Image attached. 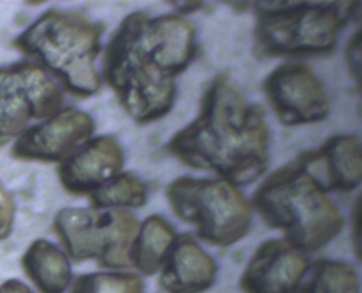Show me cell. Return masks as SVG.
<instances>
[{"label": "cell", "mask_w": 362, "mask_h": 293, "mask_svg": "<svg viewBox=\"0 0 362 293\" xmlns=\"http://www.w3.org/2000/svg\"><path fill=\"white\" fill-rule=\"evenodd\" d=\"M194 54V31L181 16L130 15L107 47L105 79L137 122H152L170 110L175 78Z\"/></svg>", "instance_id": "6da1fadb"}, {"label": "cell", "mask_w": 362, "mask_h": 293, "mask_svg": "<svg viewBox=\"0 0 362 293\" xmlns=\"http://www.w3.org/2000/svg\"><path fill=\"white\" fill-rule=\"evenodd\" d=\"M167 150L182 161L215 171L230 184H249L268 163L262 110L247 106L224 78L211 85L198 118L173 138Z\"/></svg>", "instance_id": "7a4b0ae2"}, {"label": "cell", "mask_w": 362, "mask_h": 293, "mask_svg": "<svg viewBox=\"0 0 362 293\" xmlns=\"http://www.w3.org/2000/svg\"><path fill=\"white\" fill-rule=\"evenodd\" d=\"M254 204L264 222L283 231L287 243L298 250L321 248L340 233L344 223L298 159L262 183Z\"/></svg>", "instance_id": "3957f363"}, {"label": "cell", "mask_w": 362, "mask_h": 293, "mask_svg": "<svg viewBox=\"0 0 362 293\" xmlns=\"http://www.w3.org/2000/svg\"><path fill=\"white\" fill-rule=\"evenodd\" d=\"M101 30L81 15L49 11L16 40V47L37 57L71 93L90 96L100 87L95 61Z\"/></svg>", "instance_id": "277c9868"}, {"label": "cell", "mask_w": 362, "mask_h": 293, "mask_svg": "<svg viewBox=\"0 0 362 293\" xmlns=\"http://www.w3.org/2000/svg\"><path fill=\"white\" fill-rule=\"evenodd\" d=\"M357 2H257L255 38L262 54L327 53L340 28L355 14Z\"/></svg>", "instance_id": "5b68a950"}, {"label": "cell", "mask_w": 362, "mask_h": 293, "mask_svg": "<svg viewBox=\"0 0 362 293\" xmlns=\"http://www.w3.org/2000/svg\"><path fill=\"white\" fill-rule=\"evenodd\" d=\"M175 212L215 246H230L243 237L252 220L249 204L226 180L181 178L167 189Z\"/></svg>", "instance_id": "8992f818"}, {"label": "cell", "mask_w": 362, "mask_h": 293, "mask_svg": "<svg viewBox=\"0 0 362 293\" xmlns=\"http://www.w3.org/2000/svg\"><path fill=\"white\" fill-rule=\"evenodd\" d=\"M56 229L74 260L96 258L109 268L133 265L132 250L139 226L129 212L67 208L59 212Z\"/></svg>", "instance_id": "52a82bcc"}, {"label": "cell", "mask_w": 362, "mask_h": 293, "mask_svg": "<svg viewBox=\"0 0 362 293\" xmlns=\"http://www.w3.org/2000/svg\"><path fill=\"white\" fill-rule=\"evenodd\" d=\"M62 105L61 89L39 66L0 68V137L18 135L33 119L52 118Z\"/></svg>", "instance_id": "ba28073f"}, {"label": "cell", "mask_w": 362, "mask_h": 293, "mask_svg": "<svg viewBox=\"0 0 362 293\" xmlns=\"http://www.w3.org/2000/svg\"><path fill=\"white\" fill-rule=\"evenodd\" d=\"M264 91L281 122L287 125L321 121L329 104L315 74L300 63L279 66L264 82Z\"/></svg>", "instance_id": "9c48e42d"}, {"label": "cell", "mask_w": 362, "mask_h": 293, "mask_svg": "<svg viewBox=\"0 0 362 293\" xmlns=\"http://www.w3.org/2000/svg\"><path fill=\"white\" fill-rule=\"evenodd\" d=\"M94 129V121L86 113L67 108L26 130L13 153L18 159L30 161H65L88 142Z\"/></svg>", "instance_id": "30bf717a"}, {"label": "cell", "mask_w": 362, "mask_h": 293, "mask_svg": "<svg viewBox=\"0 0 362 293\" xmlns=\"http://www.w3.org/2000/svg\"><path fill=\"white\" fill-rule=\"evenodd\" d=\"M304 256L283 241L264 242L243 273L245 293H296L308 270Z\"/></svg>", "instance_id": "8fae6325"}, {"label": "cell", "mask_w": 362, "mask_h": 293, "mask_svg": "<svg viewBox=\"0 0 362 293\" xmlns=\"http://www.w3.org/2000/svg\"><path fill=\"white\" fill-rule=\"evenodd\" d=\"M124 166L122 148L109 136L95 138L63 161L59 176L69 193H93L118 176Z\"/></svg>", "instance_id": "7c38bea8"}, {"label": "cell", "mask_w": 362, "mask_h": 293, "mask_svg": "<svg viewBox=\"0 0 362 293\" xmlns=\"http://www.w3.org/2000/svg\"><path fill=\"white\" fill-rule=\"evenodd\" d=\"M298 161L325 193H346L361 180V149L356 136L330 138L320 150L304 153Z\"/></svg>", "instance_id": "4fadbf2b"}, {"label": "cell", "mask_w": 362, "mask_h": 293, "mask_svg": "<svg viewBox=\"0 0 362 293\" xmlns=\"http://www.w3.org/2000/svg\"><path fill=\"white\" fill-rule=\"evenodd\" d=\"M162 282L168 293H200L215 280L217 265L194 238L180 236L165 258Z\"/></svg>", "instance_id": "5bb4252c"}, {"label": "cell", "mask_w": 362, "mask_h": 293, "mask_svg": "<svg viewBox=\"0 0 362 293\" xmlns=\"http://www.w3.org/2000/svg\"><path fill=\"white\" fill-rule=\"evenodd\" d=\"M25 269L42 293H64L71 282L65 255L47 240H37L27 251Z\"/></svg>", "instance_id": "9a60e30c"}, {"label": "cell", "mask_w": 362, "mask_h": 293, "mask_svg": "<svg viewBox=\"0 0 362 293\" xmlns=\"http://www.w3.org/2000/svg\"><path fill=\"white\" fill-rule=\"evenodd\" d=\"M175 229L164 219L151 217L139 227L132 250V263L144 274L156 273L175 241Z\"/></svg>", "instance_id": "2e32d148"}, {"label": "cell", "mask_w": 362, "mask_h": 293, "mask_svg": "<svg viewBox=\"0 0 362 293\" xmlns=\"http://www.w3.org/2000/svg\"><path fill=\"white\" fill-rule=\"evenodd\" d=\"M146 200V187L130 173L118 174L90 193L95 208L139 207Z\"/></svg>", "instance_id": "e0dca14e"}, {"label": "cell", "mask_w": 362, "mask_h": 293, "mask_svg": "<svg viewBox=\"0 0 362 293\" xmlns=\"http://www.w3.org/2000/svg\"><path fill=\"white\" fill-rule=\"evenodd\" d=\"M302 293H359V280L351 265L334 260H321Z\"/></svg>", "instance_id": "ac0fdd59"}, {"label": "cell", "mask_w": 362, "mask_h": 293, "mask_svg": "<svg viewBox=\"0 0 362 293\" xmlns=\"http://www.w3.org/2000/svg\"><path fill=\"white\" fill-rule=\"evenodd\" d=\"M71 293H143V284L133 274H90L78 278Z\"/></svg>", "instance_id": "d6986e66"}, {"label": "cell", "mask_w": 362, "mask_h": 293, "mask_svg": "<svg viewBox=\"0 0 362 293\" xmlns=\"http://www.w3.org/2000/svg\"><path fill=\"white\" fill-rule=\"evenodd\" d=\"M16 204L9 193L0 185V239L7 237L11 231Z\"/></svg>", "instance_id": "ffe728a7"}, {"label": "cell", "mask_w": 362, "mask_h": 293, "mask_svg": "<svg viewBox=\"0 0 362 293\" xmlns=\"http://www.w3.org/2000/svg\"><path fill=\"white\" fill-rule=\"evenodd\" d=\"M346 55L351 74L357 79V81H359L360 62H361V33H360V31L357 32V34L354 36L353 40L349 42Z\"/></svg>", "instance_id": "44dd1931"}, {"label": "cell", "mask_w": 362, "mask_h": 293, "mask_svg": "<svg viewBox=\"0 0 362 293\" xmlns=\"http://www.w3.org/2000/svg\"><path fill=\"white\" fill-rule=\"evenodd\" d=\"M0 293H33V291L18 280H10L0 287Z\"/></svg>", "instance_id": "7402d4cb"}, {"label": "cell", "mask_w": 362, "mask_h": 293, "mask_svg": "<svg viewBox=\"0 0 362 293\" xmlns=\"http://www.w3.org/2000/svg\"><path fill=\"white\" fill-rule=\"evenodd\" d=\"M181 12L188 13L194 12L198 10L202 6V2L200 1H175L173 2Z\"/></svg>", "instance_id": "603a6c76"}]
</instances>
